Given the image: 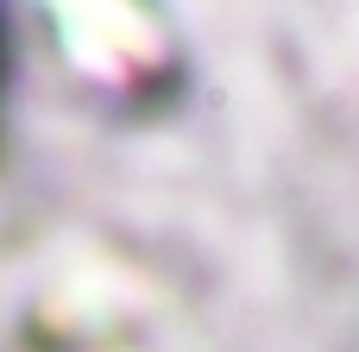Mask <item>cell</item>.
I'll return each mask as SVG.
<instances>
[{"label":"cell","mask_w":359,"mask_h":352,"mask_svg":"<svg viewBox=\"0 0 359 352\" xmlns=\"http://www.w3.org/2000/svg\"><path fill=\"white\" fill-rule=\"evenodd\" d=\"M6 88H13V44H6V6H0V126H6Z\"/></svg>","instance_id":"6da1fadb"}]
</instances>
